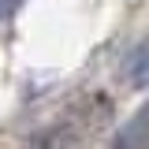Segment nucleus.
Instances as JSON below:
<instances>
[{"mask_svg":"<svg viewBox=\"0 0 149 149\" xmlns=\"http://www.w3.org/2000/svg\"><path fill=\"white\" fill-rule=\"evenodd\" d=\"M112 149H149V104L138 108L119 127V134L112 138Z\"/></svg>","mask_w":149,"mask_h":149,"instance_id":"1","label":"nucleus"},{"mask_svg":"<svg viewBox=\"0 0 149 149\" xmlns=\"http://www.w3.org/2000/svg\"><path fill=\"white\" fill-rule=\"evenodd\" d=\"M130 78L138 86H149V45H142L134 52V60H130Z\"/></svg>","mask_w":149,"mask_h":149,"instance_id":"2","label":"nucleus"},{"mask_svg":"<svg viewBox=\"0 0 149 149\" xmlns=\"http://www.w3.org/2000/svg\"><path fill=\"white\" fill-rule=\"evenodd\" d=\"M19 8H22V0H0V22H8Z\"/></svg>","mask_w":149,"mask_h":149,"instance_id":"3","label":"nucleus"}]
</instances>
